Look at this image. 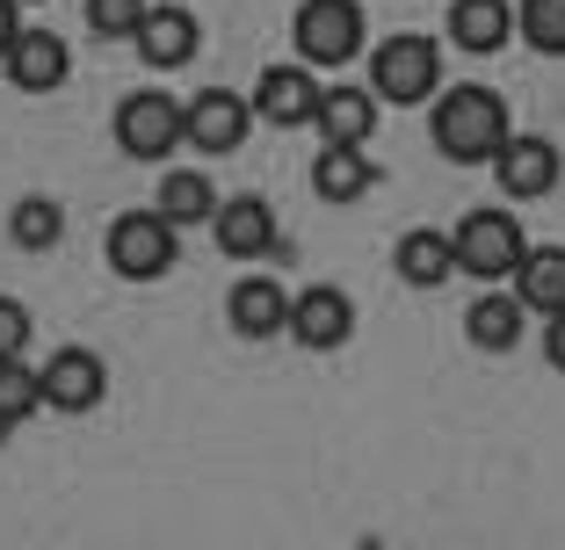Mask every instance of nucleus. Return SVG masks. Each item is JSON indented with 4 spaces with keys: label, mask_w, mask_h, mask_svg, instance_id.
I'll return each instance as SVG.
<instances>
[{
    "label": "nucleus",
    "mask_w": 565,
    "mask_h": 550,
    "mask_svg": "<svg viewBox=\"0 0 565 550\" xmlns=\"http://www.w3.org/2000/svg\"><path fill=\"white\" fill-rule=\"evenodd\" d=\"M515 131V117H508V95L486 80H443V95L428 101V145L443 152L449 168H486L500 152V138Z\"/></svg>",
    "instance_id": "1"
},
{
    "label": "nucleus",
    "mask_w": 565,
    "mask_h": 550,
    "mask_svg": "<svg viewBox=\"0 0 565 550\" xmlns=\"http://www.w3.org/2000/svg\"><path fill=\"white\" fill-rule=\"evenodd\" d=\"M370 95L384 109H428L443 95V36H420V30H399L370 51Z\"/></svg>",
    "instance_id": "2"
},
{
    "label": "nucleus",
    "mask_w": 565,
    "mask_h": 550,
    "mask_svg": "<svg viewBox=\"0 0 565 550\" xmlns=\"http://www.w3.org/2000/svg\"><path fill=\"white\" fill-rule=\"evenodd\" d=\"M449 247H457V276H471V283H508L515 261L530 254V233H522L515 203H479V211H465L449 225Z\"/></svg>",
    "instance_id": "3"
},
{
    "label": "nucleus",
    "mask_w": 565,
    "mask_h": 550,
    "mask_svg": "<svg viewBox=\"0 0 565 550\" xmlns=\"http://www.w3.org/2000/svg\"><path fill=\"white\" fill-rule=\"evenodd\" d=\"M109 138L138 168H174V152H182V101L167 87H131L117 101V117H109Z\"/></svg>",
    "instance_id": "4"
},
{
    "label": "nucleus",
    "mask_w": 565,
    "mask_h": 550,
    "mask_svg": "<svg viewBox=\"0 0 565 550\" xmlns=\"http://www.w3.org/2000/svg\"><path fill=\"white\" fill-rule=\"evenodd\" d=\"M102 261H109V276H124V283H160L167 268L182 261V233H174L152 203L146 211H117L109 233H102Z\"/></svg>",
    "instance_id": "5"
},
{
    "label": "nucleus",
    "mask_w": 565,
    "mask_h": 550,
    "mask_svg": "<svg viewBox=\"0 0 565 550\" xmlns=\"http://www.w3.org/2000/svg\"><path fill=\"white\" fill-rule=\"evenodd\" d=\"M370 30H363V0H298V15H290V51H298L312 73H333L363 58Z\"/></svg>",
    "instance_id": "6"
},
{
    "label": "nucleus",
    "mask_w": 565,
    "mask_h": 550,
    "mask_svg": "<svg viewBox=\"0 0 565 550\" xmlns=\"http://www.w3.org/2000/svg\"><path fill=\"white\" fill-rule=\"evenodd\" d=\"M319 73L305 66V58H276V66H262V80H254V123H276V131H312L319 117Z\"/></svg>",
    "instance_id": "7"
},
{
    "label": "nucleus",
    "mask_w": 565,
    "mask_h": 550,
    "mask_svg": "<svg viewBox=\"0 0 565 550\" xmlns=\"http://www.w3.org/2000/svg\"><path fill=\"white\" fill-rule=\"evenodd\" d=\"M254 131V101L233 95V87H203V95L182 101V145H196L203 160H225L239 152Z\"/></svg>",
    "instance_id": "8"
},
{
    "label": "nucleus",
    "mask_w": 565,
    "mask_h": 550,
    "mask_svg": "<svg viewBox=\"0 0 565 550\" xmlns=\"http://www.w3.org/2000/svg\"><path fill=\"white\" fill-rule=\"evenodd\" d=\"M486 168H493V182H500V196H508V203H544L551 188H558L565 160H558V145H551L544 131H508Z\"/></svg>",
    "instance_id": "9"
},
{
    "label": "nucleus",
    "mask_w": 565,
    "mask_h": 550,
    "mask_svg": "<svg viewBox=\"0 0 565 550\" xmlns=\"http://www.w3.org/2000/svg\"><path fill=\"white\" fill-rule=\"evenodd\" d=\"M36 377H44V406L51 413H95V406L109 399V363H102L95 348H81V341L51 348L44 363H36Z\"/></svg>",
    "instance_id": "10"
},
{
    "label": "nucleus",
    "mask_w": 565,
    "mask_h": 550,
    "mask_svg": "<svg viewBox=\"0 0 565 550\" xmlns=\"http://www.w3.org/2000/svg\"><path fill=\"white\" fill-rule=\"evenodd\" d=\"M355 334V304L349 290H333V283H305L298 298H290V341L312 355H333V348H349Z\"/></svg>",
    "instance_id": "11"
},
{
    "label": "nucleus",
    "mask_w": 565,
    "mask_h": 550,
    "mask_svg": "<svg viewBox=\"0 0 565 550\" xmlns=\"http://www.w3.org/2000/svg\"><path fill=\"white\" fill-rule=\"evenodd\" d=\"M211 239H217V254H233V261H262V254H276L282 247V225H276V203L268 196H225L217 203V217H211Z\"/></svg>",
    "instance_id": "12"
},
{
    "label": "nucleus",
    "mask_w": 565,
    "mask_h": 550,
    "mask_svg": "<svg viewBox=\"0 0 565 550\" xmlns=\"http://www.w3.org/2000/svg\"><path fill=\"white\" fill-rule=\"evenodd\" d=\"M131 51H138V66H152V73H182V66H196V51H203V22L189 8H174V0H152V15L131 36Z\"/></svg>",
    "instance_id": "13"
},
{
    "label": "nucleus",
    "mask_w": 565,
    "mask_h": 550,
    "mask_svg": "<svg viewBox=\"0 0 565 550\" xmlns=\"http://www.w3.org/2000/svg\"><path fill=\"white\" fill-rule=\"evenodd\" d=\"M0 73H8L15 95H51V87L73 80V51H66L58 30H30V22H22V36L8 44V58H0Z\"/></svg>",
    "instance_id": "14"
},
{
    "label": "nucleus",
    "mask_w": 565,
    "mask_h": 550,
    "mask_svg": "<svg viewBox=\"0 0 565 550\" xmlns=\"http://www.w3.org/2000/svg\"><path fill=\"white\" fill-rule=\"evenodd\" d=\"M225 326H233L239 341L290 334V290H282L276 276H239V283L225 290Z\"/></svg>",
    "instance_id": "15"
},
{
    "label": "nucleus",
    "mask_w": 565,
    "mask_h": 550,
    "mask_svg": "<svg viewBox=\"0 0 565 550\" xmlns=\"http://www.w3.org/2000/svg\"><path fill=\"white\" fill-rule=\"evenodd\" d=\"M508 36H515V0H449L443 44H457L465 58H493Z\"/></svg>",
    "instance_id": "16"
},
{
    "label": "nucleus",
    "mask_w": 565,
    "mask_h": 550,
    "mask_svg": "<svg viewBox=\"0 0 565 550\" xmlns=\"http://www.w3.org/2000/svg\"><path fill=\"white\" fill-rule=\"evenodd\" d=\"M522 334H530V312H522L515 290H479V298L465 304V341L486 355H508L522 348Z\"/></svg>",
    "instance_id": "17"
},
{
    "label": "nucleus",
    "mask_w": 565,
    "mask_h": 550,
    "mask_svg": "<svg viewBox=\"0 0 565 550\" xmlns=\"http://www.w3.org/2000/svg\"><path fill=\"white\" fill-rule=\"evenodd\" d=\"M377 109L384 101L370 95V87H327V95H319V117H312L319 145H370V138H377Z\"/></svg>",
    "instance_id": "18"
},
{
    "label": "nucleus",
    "mask_w": 565,
    "mask_h": 550,
    "mask_svg": "<svg viewBox=\"0 0 565 550\" xmlns=\"http://www.w3.org/2000/svg\"><path fill=\"white\" fill-rule=\"evenodd\" d=\"M392 268H399L406 290H443L449 276H457V247H449L443 225H414V233H399V247H392Z\"/></svg>",
    "instance_id": "19"
},
{
    "label": "nucleus",
    "mask_w": 565,
    "mask_h": 550,
    "mask_svg": "<svg viewBox=\"0 0 565 550\" xmlns=\"http://www.w3.org/2000/svg\"><path fill=\"white\" fill-rule=\"evenodd\" d=\"M370 188H377L370 145H319V160H312V196L319 203H363Z\"/></svg>",
    "instance_id": "20"
},
{
    "label": "nucleus",
    "mask_w": 565,
    "mask_h": 550,
    "mask_svg": "<svg viewBox=\"0 0 565 550\" xmlns=\"http://www.w3.org/2000/svg\"><path fill=\"white\" fill-rule=\"evenodd\" d=\"M152 211H160L174 233H189V225H211V217H217L211 174H196V168H167L160 188H152Z\"/></svg>",
    "instance_id": "21"
},
{
    "label": "nucleus",
    "mask_w": 565,
    "mask_h": 550,
    "mask_svg": "<svg viewBox=\"0 0 565 550\" xmlns=\"http://www.w3.org/2000/svg\"><path fill=\"white\" fill-rule=\"evenodd\" d=\"M515 298H522V312L530 319H551V312H565V247H530L515 261Z\"/></svg>",
    "instance_id": "22"
},
{
    "label": "nucleus",
    "mask_w": 565,
    "mask_h": 550,
    "mask_svg": "<svg viewBox=\"0 0 565 550\" xmlns=\"http://www.w3.org/2000/svg\"><path fill=\"white\" fill-rule=\"evenodd\" d=\"M8 239H15L22 254H51L58 239H66V211H58V196H15V211H8Z\"/></svg>",
    "instance_id": "23"
},
{
    "label": "nucleus",
    "mask_w": 565,
    "mask_h": 550,
    "mask_svg": "<svg viewBox=\"0 0 565 550\" xmlns=\"http://www.w3.org/2000/svg\"><path fill=\"white\" fill-rule=\"evenodd\" d=\"M30 413H44V377L30 355H8L0 363V428H22Z\"/></svg>",
    "instance_id": "24"
},
{
    "label": "nucleus",
    "mask_w": 565,
    "mask_h": 550,
    "mask_svg": "<svg viewBox=\"0 0 565 550\" xmlns=\"http://www.w3.org/2000/svg\"><path fill=\"white\" fill-rule=\"evenodd\" d=\"M515 36L536 58H565V0H515Z\"/></svg>",
    "instance_id": "25"
},
{
    "label": "nucleus",
    "mask_w": 565,
    "mask_h": 550,
    "mask_svg": "<svg viewBox=\"0 0 565 550\" xmlns=\"http://www.w3.org/2000/svg\"><path fill=\"white\" fill-rule=\"evenodd\" d=\"M81 15H87V30H95L102 44H131V36L146 30L152 0H81Z\"/></svg>",
    "instance_id": "26"
},
{
    "label": "nucleus",
    "mask_w": 565,
    "mask_h": 550,
    "mask_svg": "<svg viewBox=\"0 0 565 550\" xmlns=\"http://www.w3.org/2000/svg\"><path fill=\"white\" fill-rule=\"evenodd\" d=\"M30 348V304L22 298H0V363L8 355H22Z\"/></svg>",
    "instance_id": "27"
},
{
    "label": "nucleus",
    "mask_w": 565,
    "mask_h": 550,
    "mask_svg": "<svg viewBox=\"0 0 565 550\" xmlns=\"http://www.w3.org/2000/svg\"><path fill=\"white\" fill-rule=\"evenodd\" d=\"M544 363L565 377V312H551V319H544Z\"/></svg>",
    "instance_id": "28"
},
{
    "label": "nucleus",
    "mask_w": 565,
    "mask_h": 550,
    "mask_svg": "<svg viewBox=\"0 0 565 550\" xmlns=\"http://www.w3.org/2000/svg\"><path fill=\"white\" fill-rule=\"evenodd\" d=\"M15 36H22V0H0V58H8Z\"/></svg>",
    "instance_id": "29"
},
{
    "label": "nucleus",
    "mask_w": 565,
    "mask_h": 550,
    "mask_svg": "<svg viewBox=\"0 0 565 550\" xmlns=\"http://www.w3.org/2000/svg\"><path fill=\"white\" fill-rule=\"evenodd\" d=\"M22 8H36V0H22Z\"/></svg>",
    "instance_id": "30"
}]
</instances>
